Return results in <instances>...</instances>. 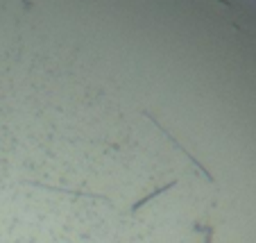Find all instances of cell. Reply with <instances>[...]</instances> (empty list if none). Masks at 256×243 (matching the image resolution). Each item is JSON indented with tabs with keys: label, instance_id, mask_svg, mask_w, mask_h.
Instances as JSON below:
<instances>
[{
	"label": "cell",
	"instance_id": "7a4b0ae2",
	"mask_svg": "<svg viewBox=\"0 0 256 243\" xmlns=\"http://www.w3.org/2000/svg\"><path fill=\"white\" fill-rule=\"evenodd\" d=\"M218 3H222V5H227V7L232 5V3H229V0H218Z\"/></svg>",
	"mask_w": 256,
	"mask_h": 243
},
{
	"label": "cell",
	"instance_id": "6da1fadb",
	"mask_svg": "<svg viewBox=\"0 0 256 243\" xmlns=\"http://www.w3.org/2000/svg\"><path fill=\"white\" fill-rule=\"evenodd\" d=\"M174 184H177V182H170V184H166V186H161V189H156V191H154V193H150V195H145V198H143V200H138V202H136V204H134V207H132V211H138V209H140V207H143V204H145V202H150V200H152V198H156V195H159V193H164V191L172 189V186H174Z\"/></svg>",
	"mask_w": 256,
	"mask_h": 243
}]
</instances>
